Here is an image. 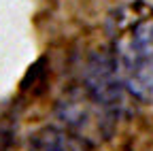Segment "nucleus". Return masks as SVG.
<instances>
[{"label": "nucleus", "instance_id": "obj_1", "mask_svg": "<svg viewBox=\"0 0 153 151\" xmlns=\"http://www.w3.org/2000/svg\"><path fill=\"white\" fill-rule=\"evenodd\" d=\"M113 66L132 98L153 102V17L128 15L113 34Z\"/></svg>", "mask_w": 153, "mask_h": 151}, {"label": "nucleus", "instance_id": "obj_2", "mask_svg": "<svg viewBox=\"0 0 153 151\" xmlns=\"http://www.w3.org/2000/svg\"><path fill=\"white\" fill-rule=\"evenodd\" d=\"M119 113L121 111L115 104L98 96L83 83L68 87L57 100V117L64 128L89 145L108 141L115 134Z\"/></svg>", "mask_w": 153, "mask_h": 151}, {"label": "nucleus", "instance_id": "obj_3", "mask_svg": "<svg viewBox=\"0 0 153 151\" xmlns=\"http://www.w3.org/2000/svg\"><path fill=\"white\" fill-rule=\"evenodd\" d=\"M28 151H91V145L66 128L47 126L32 134Z\"/></svg>", "mask_w": 153, "mask_h": 151}]
</instances>
